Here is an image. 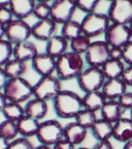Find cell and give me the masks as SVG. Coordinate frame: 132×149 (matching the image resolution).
<instances>
[{"label":"cell","instance_id":"obj_1","mask_svg":"<svg viewBox=\"0 0 132 149\" xmlns=\"http://www.w3.org/2000/svg\"><path fill=\"white\" fill-rule=\"evenodd\" d=\"M54 112L61 119H74L84 109L83 100L79 93L62 90L53 100Z\"/></svg>","mask_w":132,"mask_h":149},{"label":"cell","instance_id":"obj_2","mask_svg":"<svg viewBox=\"0 0 132 149\" xmlns=\"http://www.w3.org/2000/svg\"><path fill=\"white\" fill-rule=\"evenodd\" d=\"M85 59L79 54L67 51L56 59L55 74L60 81H69L77 79L85 70Z\"/></svg>","mask_w":132,"mask_h":149},{"label":"cell","instance_id":"obj_3","mask_svg":"<svg viewBox=\"0 0 132 149\" xmlns=\"http://www.w3.org/2000/svg\"><path fill=\"white\" fill-rule=\"evenodd\" d=\"M7 102L23 104L33 98V85L24 77L8 79L3 88Z\"/></svg>","mask_w":132,"mask_h":149},{"label":"cell","instance_id":"obj_4","mask_svg":"<svg viewBox=\"0 0 132 149\" xmlns=\"http://www.w3.org/2000/svg\"><path fill=\"white\" fill-rule=\"evenodd\" d=\"M36 139L39 144L53 147L56 143L64 139V126L56 119L40 121Z\"/></svg>","mask_w":132,"mask_h":149},{"label":"cell","instance_id":"obj_5","mask_svg":"<svg viewBox=\"0 0 132 149\" xmlns=\"http://www.w3.org/2000/svg\"><path fill=\"white\" fill-rule=\"evenodd\" d=\"M61 83L62 81L54 74L40 77L39 80L33 85V96L44 102L54 100L56 96L63 90Z\"/></svg>","mask_w":132,"mask_h":149},{"label":"cell","instance_id":"obj_6","mask_svg":"<svg viewBox=\"0 0 132 149\" xmlns=\"http://www.w3.org/2000/svg\"><path fill=\"white\" fill-rule=\"evenodd\" d=\"M83 34L88 36L89 38H94L106 32L107 28L111 25L109 17L101 13H91L87 14L81 21Z\"/></svg>","mask_w":132,"mask_h":149},{"label":"cell","instance_id":"obj_7","mask_svg":"<svg viewBox=\"0 0 132 149\" xmlns=\"http://www.w3.org/2000/svg\"><path fill=\"white\" fill-rule=\"evenodd\" d=\"M77 86L84 93L101 90L104 82L106 81L101 68L87 66L77 79Z\"/></svg>","mask_w":132,"mask_h":149},{"label":"cell","instance_id":"obj_8","mask_svg":"<svg viewBox=\"0 0 132 149\" xmlns=\"http://www.w3.org/2000/svg\"><path fill=\"white\" fill-rule=\"evenodd\" d=\"M84 59L88 66L102 68L109 60V46L104 40L92 42L84 55Z\"/></svg>","mask_w":132,"mask_h":149},{"label":"cell","instance_id":"obj_9","mask_svg":"<svg viewBox=\"0 0 132 149\" xmlns=\"http://www.w3.org/2000/svg\"><path fill=\"white\" fill-rule=\"evenodd\" d=\"M106 15L111 23L129 25L132 22V0H114Z\"/></svg>","mask_w":132,"mask_h":149},{"label":"cell","instance_id":"obj_10","mask_svg":"<svg viewBox=\"0 0 132 149\" xmlns=\"http://www.w3.org/2000/svg\"><path fill=\"white\" fill-rule=\"evenodd\" d=\"M32 36L31 26L26 22V20L14 19L8 25H6L5 38L12 46L20 42H27Z\"/></svg>","mask_w":132,"mask_h":149},{"label":"cell","instance_id":"obj_11","mask_svg":"<svg viewBox=\"0 0 132 149\" xmlns=\"http://www.w3.org/2000/svg\"><path fill=\"white\" fill-rule=\"evenodd\" d=\"M77 9L75 0H54L51 3V19L63 25L72 20Z\"/></svg>","mask_w":132,"mask_h":149},{"label":"cell","instance_id":"obj_12","mask_svg":"<svg viewBox=\"0 0 132 149\" xmlns=\"http://www.w3.org/2000/svg\"><path fill=\"white\" fill-rule=\"evenodd\" d=\"M130 40H132V36L129 25L111 23L106 32L104 33V42L109 47L123 48Z\"/></svg>","mask_w":132,"mask_h":149},{"label":"cell","instance_id":"obj_13","mask_svg":"<svg viewBox=\"0 0 132 149\" xmlns=\"http://www.w3.org/2000/svg\"><path fill=\"white\" fill-rule=\"evenodd\" d=\"M31 68L39 77L52 76L56 72V58L46 52L38 53L31 61Z\"/></svg>","mask_w":132,"mask_h":149},{"label":"cell","instance_id":"obj_14","mask_svg":"<svg viewBox=\"0 0 132 149\" xmlns=\"http://www.w3.org/2000/svg\"><path fill=\"white\" fill-rule=\"evenodd\" d=\"M57 25L58 24L51 18L46 19V20H37L36 23L31 26L32 36L37 40L46 42L49 40H51L54 35H56Z\"/></svg>","mask_w":132,"mask_h":149},{"label":"cell","instance_id":"obj_15","mask_svg":"<svg viewBox=\"0 0 132 149\" xmlns=\"http://www.w3.org/2000/svg\"><path fill=\"white\" fill-rule=\"evenodd\" d=\"M88 130L86 127L77 123V121H72L64 125V139L75 146H79L86 140Z\"/></svg>","mask_w":132,"mask_h":149},{"label":"cell","instance_id":"obj_16","mask_svg":"<svg viewBox=\"0 0 132 149\" xmlns=\"http://www.w3.org/2000/svg\"><path fill=\"white\" fill-rule=\"evenodd\" d=\"M113 139L117 142L126 143L132 141V120L130 118L122 117L120 120L114 123Z\"/></svg>","mask_w":132,"mask_h":149},{"label":"cell","instance_id":"obj_17","mask_svg":"<svg viewBox=\"0 0 132 149\" xmlns=\"http://www.w3.org/2000/svg\"><path fill=\"white\" fill-rule=\"evenodd\" d=\"M127 87L122 79L106 80L101 88V92L107 100H117L127 91Z\"/></svg>","mask_w":132,"mask_h":149},{"label":"cell","instance_id":"obj_18","mask_svg":"<svg viewBox=\"0 0 132 149\" xmlns=\"http://www.w3.org/2000/svg\"><path fill=\"white\" fill-rule=\"evenodd\" d=\"M24 108H25L26 116L32 117L38 121H42V119L49 113L48 102H44V100H38L35 97L28 100L26 102V105L24 106Z\"/></svg>","mask_w":132,"mask_h":149},{"label":"cell","instance_id":"obj_19","mask_svg":"<svg viewBox=\"0 0 132 149\" xmlns=\"http://www.w3.org/2000/svg\"><path fill=\"white\" fill-rule=\"evenodd\" d=\"M39 53L36 45L34 42L27 40V42H20L14 46V58L21 60L23 62H29L32 61L33 58Z\"/></svg>","mask_w":132,"mask_h":149},{"label":"cell","instance_id":"obj_20","mask_svg":"<svg viewBox=\"0 0 132 149\" xmlns=\"http://www.w3.org/2000/svg\"><path fill=\"white\" fill-rule=\"evenodd\" d=\"M35 5V0H12L9 8L14 14L15 19L26 20L33 15Z\"/></svg>","mask_w":132,"mask_h":149},{"label":"cell","instance_id":"obj_21","mask_svg":"<svg viewBox=\"0 0 132 149\" xmlns=\"http://www.w3.org/2000/svg\"><path fill=\"white\" fill-rule=\"evenodd\" d=\"M93 138L97 141H106L113 139L114 123L103 118H98L97 121L90 128Z\"/></svg>","mask_w":132,"mask_h":149},{"label":"cell","instance_id":"obj_22","mask_svg":"<svg viewBox=\"0 0 132 149\" xmlns=\"http://www.w3.org/2000/svg\"><path fill=\"white\" fill-rule=\"evenodd\" d=\"M69 42L66 40L62 35H54L51 40H49L46 44V53L54 58H59L60 56L68 51Z\"/></svg>","mask_w":132,"mask_h":149},{"label":"cell","instance_id":"obj_23","mask_svg":"<svg viewBox=\"0 0 132 149\" xmlns=\"http://www.w3.org/2000/svg\"><path fill=\"white\" fill-rule=\"evenodd\" d=\"M82 100H83L84 109L90 110V111L95 112V113L100 112L101 108L104 106V104L107 100L105 96L103 95V93L101 92V90L85 93L84 96H82Z\"/></svg>","mask_w":132,"mask_h":149},{"label":"cell","instance_id":"obj_24","mask_svg":"<svg viewBox=\"0 0 132 149\" xmlns=\"http://www.w3.org/2000/svg\"><path fill=\"white\" fill-rule=\"evenodd\" d=\"M124 110L121 107L118 100H106L104 106L100 110L101 118L115 123L123 117Z\"/></svg>","mask_w":132,"mask_h":149},{"label":"cell","instance_id":"obj_25","mask_svg":"<svg viewBox=\"0 0 132 149\" xmlns=\"http://www.w3.org/2000/svg\"><path fill=\"white\" fill-rule=\"evenodd\" d=\"M17 124H18L19 135L21 137L30 139L32 137H36L40 121L25 115L23 118L17 122Z\"/></svg>","mask_w":132,"mask_h":149},{"label":"cell","instance_id":"obj_26","mask_svg":"<svg viewBox=\"0 0 132 149\" xmlns=\"http://www.w3.org/2000/svg\"><path fill=\"white\" fill-rule=\"evenodd\" d=\"M125 68L126 66H125L124 61L109 59V60L102 66L101 70H102V72H103L105 79L113 80V79H121Z\"/></svg>","mask_w":132,"mask_h":149},{"label":"cell","instance_id":"obj_27","mask_svg":"<svg viewBox=\"0 0 132 149\" xmlns=\"http://www.w3.org/2000/svg\"><path fill=\"white\" fill-rule=\"evenodd\" d=\"M5 74L7 79H14V78H21L25 74L27 70V63L12 57L6 64L3 66Z\"/></svg>","mask_w":132,"mask_h":149},{"label":"cell","instance_id":"obj_28","mask_svg":"<svg viewBox=\"0 0 132 149\" xmlns=\"http://www.w3.org/2000/svg\"><path fill=\"white\" fill-rule=\"evenodd\" d=\"M1 114L6 120L18 122L20 119H22L25 116V108L22 106V104L7 102Z\"/></svg>","mask_w":132,"mask_h":149},{"label":"cell","instance_id":"obj_29","mask_svg":"<svg viewBox=\"0 0 132 149\" xmlns=\"http://www.w3.org/2000/svg\"><path fill=\"white\" fill-rule=\"evenodd\" d=\"M82 34H83V29L81 22L75 21L73 19L64 23L61 27V35L69 42Z\"/></svg>","mask_w":132,"mask_h":149},{"label":"cell","instance_id":"obj_30","mask_svg":"<svg viewBox=\"0 0 132 149\" xmlns=\"http://www.w3.org/2000/svg\"><path fill=\"white\" fill-rule=\"evenodd\" d=\"M0 136L4 137L8 141L17 139L19 137V130L18 124L15 121L6 120L4 119L3 121L0 122Z\"/></svg>","mask_w":132,"mask_h":149},{"label":"cell","instance_id":"obj_31","mask_svg":"<svg viewBox=\"0 0 132 149\" xmlns=\"http://www.w3.org/2000/svg\"><path fill=\"white\" fill-rule=\"evenodd\" d=\"M97 119H98L97 113L90 111V110L83 109L79 114L75 116L74 121H77V123L81 124L84 127H86L87 130H90L93 126V124L97 121Z\"/></svg>","mask_w":132,"mask_h":149},{"label":"cell","instance_id":"obj_32","mask_svg":"<svg viewBox=\"0 0 132 149\" xmlns=\"http://www.w3.org/2000/svg\"><path fill=\"white\" fill-rule=\"evenodd\" d=\"M91 42H91V38H89L85 34H82L69 42L70 51L79 54V55H85V53H86L87 50L90 47Z\"/></svg>","mask_w":132,"mask_h":149},{"label":"cell","instance_id":"obj_33","mask_svg":"<svg viewBox=\"0 0 132 149\" xmlns=\"http://www.w3.org/2000/svg\"><path fill=\"white\" fill-rule=\"evenodd\" d=\"M14 56V46L6 38L0 40V66H4Z\"/></svg>","mask_w":132,"mask_h":149},{"label":"cell","instance_id":"obj_34","mask_svg":"<svg viewBox=\"0 0 132 149\" xmlns=\"http://www.w3.org/2000/svg\"><path fill=\"white\" fill-rule=\"evenodd\" d=\"M101 0H75L77 9L85 14H91V13L96 12L98 4Z\"/></svg>","mask_w":132,"mask_h":149},{"label":"cell","instance_id":"obj_35","mask_svg":"<svg viewBox=\"0 0 132 149\" xmlns=\"http://www.w3.org/2000/svg\"><path fill=\"white\" fill-rule=\"evenodd\" d=\"M33 16L37 20H46L51 18V4L50 3L36 2Z\"/></svg>","mask_w":132,"mask_h":149},{"label":"cell","instance_id":"obj_36","mask_svg":"<svg viewBox=\"0 0 132 149\" xmlns=\"http://www.w3.org/2000/svg\"><path fill=\"white\" fill-rule=\"evenodd\" d=\"M8 149H34L32 142L27 138L18 137L17 139L10 141Z\"/></svg>","mask_w":132,"mask_h":149},{"label":"cell","instance_id":"obj_37","mask_svg":"<svg viewBox=\"0 0 132 149\" xmlns=\"http://www.w3.org/2000/svg\"><path fill=\"white\" fill-rule=\"evenodd\" d=\"M120 104V106L123 108V110H131L132 109V92L131 91H126L124 94L120 96L117 100Z\"/></svg>","mask_w":132,"mask_h":149},{"label":"cell","instance_id":"obj_38","mask_svg":"<svg viewBox=\"0 0 132 149\" xmlns=\"http://www.w3.org/2000/svg\"><path fill=\"white\" fill-rule=\"evenodd\" d=\"M15 19L14 14L9 7H0V23L3 25H8Z\"/></svg>","mask_w":132,"mask_h":149},{"label":"cell","instance_id":"obj_39","mask_svg":"<svg viewBox=\"0 0 132 149\" xmlns=\"http://www.w3.org/2000/svg\"><path fill=\"white\" fill-rule=\"evenodd\" d=\"M124 51L121 47H109V59L123 61Z\"/></svg>","mask_w":132,"mask_h":149},{"label":"cell","instance_id":"obj_40","mask_svg":"<svg viewBox=\"0 0 132 149\" xmlns=\"http://www.w3.org/2000/svg\"><path fill=\"white\" fill-rule=\"evenodd\" d=\"M124 56L123 61L127 65H132V40H130L126 46L123 47Z\"/></svg>","mask_w":132,"mask_h":149},{"label":"cell","instance_id":"obj_41","mask_svg":"<svg viewBox=\"0 0 132 149\" xmlns=\"http://www.w3.org/2000/svg\"><path fill=\"white\" fill-rule=\"evenodd\" d=\"M121 79L123 80L124 83H125L127 86L132 87V65H127V66H126Z\"/></svg>","mask_w":132,"mask_h":149},{"label":"cell","instance_id":"obj_42","mask_svg":"<svg viewBox=\"0 0 132 149\" xmlns=\"http://www.w3.org/2000/svg\"><path fill=\"white\" fill-rule=\"evenodd\" d=\"M52 149H77V146L73 145L72 143H70L69 141L65 139H62L61 141H59L58 143H56Z\"/></svg>","mask_w":132,"mask_h":149},{"label":"cell","instance_id":"obj_43","mask_svg":"<svg viewBox=\"0 0 132 149\" xmlns=\"http://www.w3.org/2000/svg\"><path fill=\"white\" fill-rule=\"evenodd\" d=\"M92 149H115V148L111 141L106 140V141H97V143L92 147Z\"/></svg>","mask_w":132,"mask_h":149},{"label":"cell","instance_id":"obj_44","mask_svg":"<svg viewBox=\"0 0 132 149\" xmlns=\"http://www.w3.org/2000/svg\"><path fill=\"white\" fill-rule=\"evenodd\" d=\"M7 77L6 74H5V72H4V68L2 66H0V91H2L3 88H4L5 84L7 82Z\"/></svg>","mask_w":132,"mask_h":149},{"label":"cell","instance_id":"obj_45","mask_svg":"<svg viewBox=\"0 0 132 149\" xmlns=\"http://www.w3.org/2000/svg\"><path fill=\"white\" fill-rule=\"evenodd\" d=\"M9 144H10V141L5 139L2 136H0V149H8Z\"/></svg>","mask_w":132,"mask_h":149},{"label":"cell","instance_id":"obj_46","mask_svg":"<svg viewBox=\"0 0 132 149\" xmlns=\"http://www.w3.org/2000/svg\"><path fill=\"white\" fill-rule=\"evenodd\" d=\"M6 102L7 100L5 97L4 93H3V91H0V113H2V110L6 105Z\"/></svg>","mask_w":132,"mask_h":149},{"label":"cell","instance_id":"obj_47","mask_svg":"<svg viewBox=\"0 0 132 149\" xmlns=\"http://www.w3.org/2000/svg\"><path fill=\"white\" fill-rule=\"evenodd\" d=\"M5 33H6V26L0 23V40L5 38Z\"/></svg>","mask_w":132,"mask_h":149},{"label":"cell","instance_id":"obj_48","mask_svg":"<svg viewBox=\"0 0 132 149\" xmlns=\"http://www.w3.org/2000/svg\"><path fill=\"white\" fill-rule=\"evenodd\" d=\"M12 0H0V7H9Z\"/></svg>","mask_w":132,"mask_h":149},{"label":"cell","instance_id":"obj_49","mask_svg":"<svg viewBox=\"0 0 132 149\" xmlns=\"http://www.w3.org/2000/svg\"><path fill=\"white\" fill-rule=\"evenodd\" d=\"M34 149H52V147H50V146H46V145L39 144V145H38V146L34 147Z\"/></svg>","mask_w":132,"mask_h":149},{"label":"cell","instance_id":"obj_50","mask_svg":"<svg viewBox=\"0 0 132 149\" xmlns=\"http://www.w3.org/2000/svg\"><path fill=\"white\" fill-rule=\"evenodd\" d=\"M122 149H132V141H130V142L124 144V146Z\"/></svg>","mask_w":132,"mask_h":149},{"label":"cell","instance_id":"obj_51","mask_svg":"<svg viewBox=\"0 0 132 149\" xmlns=\"http://www.w3.org/2000/svg\"><path fill=\"white\" fill-rule=\"evenodd\" d=\"M36 2H41V3H51L54 0H35Z\"/></svg>","mask_w":132,"mask_h":149},{"label":"cell","instance_id":"obj_52","mask_svg":"<svg viewBox=\"0 0 132 149\" xmlns=\"http://www.w3.org/2000/svg\"><path fill=\"white\" fill-rule=\"evenodd\" d=\"M77 149H92V148H89V147H84V146H81V147H77Z\"/></svg>","mask_w":132,"mask_h":149},{"label":"cell","instance_id":"obj_53","mask_svg":"<svg viewBox=\"0 0 132 149\" xmlns=\"http://www.w3.org/2000/svg\"><path fill=\"white\" fill-rule=\"evenodd\" d=\"M129 28H130V32H131V36H132V22L129 24Z\"/></svg>","mask_w":132,"mask_h":149},{"label":"cell","instance_id":"obj_54","mask_svg":"<svg viewBox=\"0 0 132 149\" xmlns=\"http://www.w3.org/2000/svg\"><path fill=\"white\" fill-rule=\"evenodd\" d=\"M129 118H130V119H131V120H132V109L130 110V117H129Z\"/></svg>","mask_w":132,"mask_h":149},{"label":"cell","instance_id":"obj_55","mask_svg":"<svg viewBox=\"0 0 132 149\" xmlns=\"http://www.w3.org/2000/svg\"><path fill=\"white\" fill-rule=\"evenodd\" d=\"M106 1H109V2H113V1H114V0H106Z\"/></svg>","mask_w":132,"mask_h":149}]
</instances>
